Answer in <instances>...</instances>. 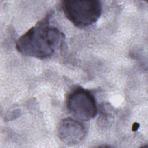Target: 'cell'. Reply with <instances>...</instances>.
<instances>
[{
	"instance_id": "1",
	"label": "cell",
	"mask_w": 148,
	"mask_h": 148,
	"mask_svg": "<svg viewBox=\"0 0 148 148\" xmlns=\"http://www.w3.org/2000/svg\"><path fill=\"white\" fill-rule=\"evenodd\" d=\"M49 13L16 42V47L21 54L44 59L52 56L65 40V35L57 28L50 25Z\"/></svg>"
},
{
	"instance_id": "2",
	"label": "cell",
	"mask_w": 148,
	"mask_h": 148,
	"mask_svg": "<svg viewBox=\"0 0 148 148\" xmlns=\"http://www.w3.org/2000/svg\"><path fill=\"white\" fill-rule=\"evenodd\" d=\"M65 17L76 27L86 28L95 23L102 13L98 0H66L62 2Z\"/></svg>"
},
{
	"instance_id": "3",
	"label": "cell",
	"mask_w": 148,
	"mask_h": 148,
	"mask_svg": "<svg viewBox=\"0 0 148 148\" xmlns=\"http://www.w3.org/2000/svg\"><path fill=\"white\" fill-rule=\"evenodd\" d=\"M66 107L69 113L80 121H89L97 113L95 97L89 90L82 87L75 88L69 94Z\"/></svg>"
},
{
	"instance_id": "4",
	"label": "cell",
	"mask_w": 148,
	"mask_h": 148,
	"mask_svg": "<svg viewBox=\"0 0 148 148\" xmlns=\"http://www.w3.org/2000/svg\"><path fill=\"white\" fill-rule=\"evenodd\" d=\"M87 130L80 120L72 117L61 120L57 125V135L61 141L71 145L80 143L86 137Z\"/></svg>"
},
{
	"instance_id": "5",
	"label": "cell",
	"mask_w": 148,
	"mask_h": 148,
	"mask_svg": "<svg viewBox=\"0 0 148 148\" xmlns=\"http://www.w3.org/2000/svg\"><path fill=\"white\" fill-rule=\"evenodd\" d=\"M139 124H138V123H134V124H133V126H132V130L133 131H136V130H138V128H139Z\"/></svg>"
}]
</instances>
